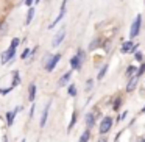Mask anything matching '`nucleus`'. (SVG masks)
I'll return each instance as SVG.
<instances>
[{
  "instance_id": "1",
  "label": "nucleus",
  "mask_w": 145,
  "mask_h": 142,
  "mask_svg": "<svg viewBox=\"0 0 145 142\" xmlns=\"http://www.w3.org/2000/svg\"><path fill=\"white\" fill-rule=\"evenodd\" d=\"M16 52H17V48H14V47H8L7 50H3L2 53H0V64H2V66H7L8 63L14 61Z\"/></svg>"
},
{
  "instance_id": "2",
  "label": "nucleus",
  "mask_w": 145,
  "mask_h": 142,
  "mask_svg": "<svg viewBox=\"0 0 145 142\" xmlns=\"http://www.w3.org/2000/svg\"><path fill=\"white\" fill-rule=\"evenodd\" d=\"M140 25H142V16L137 14L136 19H134V22L131 24V28H129V39H131V41L139 35V31H140Z\"/></svg>"
},
{
  "instance_id": "3",
  "label": "nucleus",
  "mask_w": 145,
  "mask_h": 142,
  "mask_svg": "<svg viewBox=\"0 0 145 142\" xmlns=\"http://www.w3.org/2000/svg\"><path fill=\"white\" fill-rule=\"evenodd\" d=\"M112 125H114L112 117H111V116L103 117V119H101V122H100V126H98V131H100V134H106V133L109 131L111 128H112Z\"/></svg>"
},
{
  "instance_id": "4",
  "label": "nucleus",
  "mask_w": 145,
  "mask_h": 142,
  "mask_svg": "<svg viewBox=\"0 0 145 142\" xmlns=\"http://www.w3.org/2000/svg\"><path fill=\"white\" fill-rule=\"evenodd\" d=\"M66 7H67V0H63V3H61V8H59V14L56 16V19L53 20V22L48 25V30H52V28H55V27L58 25V24L63 20V17L66 16Z\"/></svg>"
},
{
  "instance_id": "5",
  "label": "nucleus",
  "mask_w": 145,
  "mask_h": 142,
  "mask_svg": "<svg viewBox=\"0 0 145 142\" xmlns=\"http://www.w3.org/2000/svg\"><path fill=\"white\" fill-rule=\"evenodd\" d=\"M61 56H63V55H61V53H53V56L50 58V61H48V63H47V66H45L44 69L47 70V72H53V70L56 69L58 63H59V61H61Z\"/></svg>"
},
{
  "instance_id": "6",
  "label": "nucleus",
  "mask_w": 145,
  "mask_h": 142,
  "mask_svg": "<svg viewBox=\"0 0 145 142\" xmlns=\"http://www.w3.org/2000/svg\"><path fill=\"white\" fill-rule=\"evenodd\" d=\"M136 50H137V44H134L131 39L123 42V44H122V48H120V52H122L123 55H126V53H134Z\"/></svg>"
},
{
  "instance_id": "7",
  "label": "nucleus",
  "mask_w": 145,
  "mask_h": 142,
  "mask_svg": "<svg viewBox=\"0 0 145 142\" xmlns=\"http://www.w3.org/2000/svg\"><path fill=\"white\" fill-rule=\"evenodd\" d=\"M66 27H61L59 28V31L56 33V36L53 38V41H52V47H58V45H61V42L64 41V38H66Z\"/></svg>"
},
{
  "instance_id": "8",
  "label": "nucleus",
  "mask_w": 145,
  "mask_h": 142,
  "mask_svg": "<svg viewBox=\"0 0 145 142\" xmlns=\"http://www.w3.org/2000/svg\"><path fill=\"white\" fill-rule=\"evenodd\" d=\"M19 111H22V106H16L14 108V111H8L7 114H5V119H7V125L8 126H13L14 120H16V116Z\"/></svg>"
},
{
  "instance_id": "9",
  "label": "nucleus",
  "mask_w": 145,
  "mask_h": 142,
  "mask_svg": "<svg viewBox=\"0 0 145 142\" xmlns=\"http://www.w3.org/2000/svg\"><path fill=\"white\" fill-rule=\"evenodd\" d=\"M50 106H52V101H48V103L44 106V111H42V114H41V119H39V126H41V128H44V126H45V123H47L48 113H50Z\"/></svg>"
},
{
  "instance_id": "10",
  "label": "nucleus",
  "mask_w": 145,
  "mask_h": 142,
  "mask_svg": "<svg viewBox=\"0 0 145 142\" xmlns=\"http://www.w3.org/2000/svg\"><path fill=\"white\" fill-rule=\"evenodd\" d=\"M83 63H84V61H81L78 58V55L75 53L72 58H70V70H81Z\"/></svg>"
},
{
  "instance_id": "11",
  "label": "nucleus",
  "mask_w": 145,
  "mask_h": 142,
  "mask_svg": "<svg viewBox=\"0 0 145 142\" xmlns=\"http://www.w3.org/2000/svg\"><path fill=\"white\" fill-rule=\"evenodd\" d=\"M70 78H72V70L66 72L59 80H58V86H59V88H64V86H67V84H69V81H70Z\"/></svg>"
},
{
  "instance_id": "12",
  "label": "nucleus",
  "mask_w": 145,
  "mask_h": 142,
  "mask_svg": "<svg viewBox=\"0 0 145 142\" xmlns=\"http://www.w3.org/2000/svg\"><path fill=\"white\" fill-rule=\"evenodd\" d=\"M101 45H103V39H101V38H95V39H92V41H91L88 50L89 52H94V50H97V48H100Z\"/></svg>"
},
{
  "instance_id": "13",
  "label": "nucleus",
  "mask_w": 145,
  "mask_h": 142,
  "mask_svg": "<svg viewBox=\"0 0 145 142\" xmlns=\"http://www.w3.org/2000/svg\"><path fill=\"white\" fill-rule=\"evenodd\" d=\"M95 120H97V119H95V114H94V113H88V114H86V119H84V122H86V128L91 130L92 126L95 125Z\"/></svg>"
},
{
  "instance_id": "14",
  "label": "nucleus",
  "mask_w": 145,
  "mask_h": 142,
  "mask_svg": "<svg viewBox=\"0 0 145 142\" xmlns=\"http://www.w3.org/2000/svg\"><path fill=\"white\" fill-rule=\"evenodd\" d=\"M36 84L35 83H31V84L28 86V101H31V103H35V98H36Z\"/></svg>"
},
{
  "instance_id": "15",
  "label": "nucleus",
  "mask_w": 145,
  "mask_h": 142,
  "mask_svg": "<svg viewBox=\"0 0 145 142\" xmlns=\"http://www.w3.org/2000/svg\"><path fill=\"white\" fill-rule=\"evenodd\" d=\"M35 13H36V11H35V7H30L28 11H27V16H25V22H24V24H25V27L31 24L33 17H35Z\"/></svg>"
},
{
  "instance_id": "16",
  "label": "nucleus",
  "mask_w": 145,
  "mask_h": 142,
  "mask_svg": "<svg viewBox=\"0 0 145 142\" xmlns=\"http://www.w3.org/2000/svg\"><path fill=\"white\" fill-rule=\"evenodd\" d=\"M137 80H139V78H136V75L133 77V78H129V80H128V84H126V92H128V94H129V92H133V91L136 89Z\"/></svg>"
},
{
  "instance_id": "17",
  "label": "nucleus",
  "mask_w": 145,
  "mask_h": 142,
  "mask_svg": "<svg viewBox=\"0 0 145 142\" xmlns=\"http://www.w3.org/2000/svg\"><path fill=\"white\" fill-rule=\"evenodd\" d=\"M136 72H137V69H136V66H134V64H131V66H128V67H126L125 77L129 80V78H133V77L136 75Z\"/></svg>"
},
{
  "instance_id": "18",
  "label": "nucleus",
  "mask_w": 145,
  "mask_h": 142,
  "mask_svg": "<svg viewBox=\"0 0 145 142\" xmlns=\"http://www.w3.org/2000/svg\"><path fill=\"white\" fill-rule=\"evenodd\" d=\"M20 84V73H19V70H14L13 72V83H11V86L13 88H16V86H19Z\"/></svg>"
},
{
  "instance_id": "19",
  "label": "nucleus",
  "mask_w": 145,
  "mask_h": 142,
  "mask_svg": "<svg viewBox=\"0 0 145 142\" xmlns=\"http://www.w3.org/2000/svg\"><path fill=\"white\" fill-rule=\"evenodd\" d=\"M76 117H78V114H76V109L72 113V119H70V123H69V126H67V133H70L73 130V126H75V123H76Z\"/></svg>"
},
{
  "instance_id": "20",
  "label": "nucleus",
  "mask_w": 145,
  "mask_h": 142,
  "mask_svg": "<svg viewBox=\"0 0 145 142\" xmlns=\"http://www.w3.org/2000/svg\"><path fill=\"white\" fill-rule=\"evenodd\" d=\"M89 137H91V130L86 128L84 131H83V134L80 136V141L78 142H89Z\"/></svg>"
},
{
  "instance_id": "21",
  "label": "nucleus",
  "mask_w": 145,
  "mask_h": 142,
  "mask_svg": "<svg viewBox=\"0 0 145 142\" xmlns=\"http://www.w3.org/2000/svg\"><path fill=\"white\" fill-rule=\"evenodd\" d=\"M8 30H10L8 28V24L5 22V20H2V22H0V38H3V36L8 33Z\"/></svg>"
},
{
  "instance_id": "22",
  "label": "nucleus",
  "mask_w": 145,
  "mask_h": 142,
  "mask_svg": "<svg viewBox=\"0 0 145 142\" xmlns=\"http://www.w3.org/2000/svg\"><path fill=\"white\" fill-rule=\"evenodd\" d=\"M106 72H108V64H105V66L101 67L100 70H98V75H97V80H103V78H105V75H106Z\"/></svg>"
},
{
  "instance_id": "23",
  "label": "nucleus",
  "mask_w": 145,
  "mask_h": 142,
  "mask_svg": "<svg viewBox=\"0 0 145 142\" xmlns=\"http://www.w3.org/2000/svg\"><path fill=\"white\" fill-rule=\"evenodd\" d=\"M122 103H123L122 97H117L116 100H114V103H112V109H114V111H119L120 106H122Z\"/></svg>"
},
{
  "instance_id": "24",
  "label": "nucleus",
  "mask_w": 145,
  "mask_h": 142,
  "mask_svg": "<svg viewBox=\"0 0 145 142\" xmlns=\"http://www.w3.org/2000/svg\"><path fill=\"white\" fill-rule=\"evenodd\" d=\"M144 73H145V61H142V63H140V67H139L137 72H136V78H140Z\"/></svg>"
},
{
  "instance_id": "25",
  "label": "nucleus",
  "mask_w": 145,
  "mask_h": 142,
  "mask_svg": "<svg viewBox=\"0 0 145 142\" xmlns=\"http://www.w3.org/2000/svg\"><path fill=\"white\" fill-rule=\"evenodd\" d=\"M67 94L70 95V97H76V86L73 84H69V88H67Z\"/></svg>"
},
{
  "instance_id": "26",
  "label": "nucleus",
  "mask_w": 145,
  "mask_h": 142,
  "mask_svg": "<svg viewBox=\"0 0 145 142\" xmlns=\"http://www.w3.org/2000/svg\"><path fill=\"white\" fill-rule=\"evenodd\" d=\"M30 55H31V48L25 47V48H24V52H22V55H20V58H22V60H28Z\"/></svg>"
},
{
  "instance_id": "27",
  "label": "nucleus",
  "mask_w": 145,
  "mask_h": 142,
  "mask_svg": "<svg viewBox=\"0 0 145 142\" xmlns=\"http://www.w3.org/2000/svg\"><path fill=\"white\" fill-rule=\"evenodd\" d=\"M76 55H78V58H80L81 61L86 60V52L83 50V48H78V50H76Z\"/></svg>"
},
{
  "instance_id": "28",
  "label": "nucleus",
  "mask_w": 145,
  "mask_h": 142,
  "mask_svg": "<svg viewBox=\"0 0 145 142\" xmlns=\"http://www.w3.org/2000/svg\"><path fill=\"white\" fill-rule=\"evenodd\" d=\"M13 86H10V88H2L0 89V95H7V94H10L11 91H13Z\"/></svg>"
},
{
  "instance_id": "29",
  "label": "nucleus",
  "mask_w": 145,
  "mask_h": 142,
  "mask_svg": "<svg viewBox=\"0 0 145 142\" xmlns=\"http://www.w3.org/2000/svg\"><path fill=\"white\" fill-rule=\"evenodd\" d=\"M52 56H53V53H47V55H45V56L44 58H42V66H47V63H48V61H50V58Z\"/></svg>"
},
{
  "instance_id": "30",
  "label": "nucleus",
  "mask_w": 145,
  "mask_h": 142,
  "mask_svg": "<svg viewBox=\"0 0 145 142\" xmlns=\"http://www.w3.org/2000/svg\"><path fill=\"white\" fill-rule=\"evenodd\" d=\"M92 86H94V80H92V78H89L88 81H86V92L92 91Z\"/></svg>"
},
{
  "instance_id": "31",
  "label": "nucleus",
  "mask_w": 145,
  "mask_h": 142,
  "mask_svg": "<svg viewBox=\"0 0 145 142\" xmlns=\"http://www.w3.org/2000/svg\"><path fill=\"white\" fill-rule=\"evenodd\" d=\"M134 60L139 61V63H142V60H144V55H142V52H134Z\"/></svg>"
},
{
  "instance_id": "32",
  "label": "nucleus",
  "mask_w": 145,
  "mask_h": 142,
  "mask_svg": "<svg viewBox=\"0 0 145 142\" xmlns=\"http://www.w3.org/2000/svg\"><path fill=\"white\" fill-rule=\"evenodd\" d=\"M19 44H20V39H19V38H14L13 41H11L10 47H14V48H17V47H19Z\"/></svg>"
},
{
  "instance_id": "33",
  "label": "nucleus",
  "mask_w": 145,
  "mask_h": 142,
  "mask_svg": "<svg viewBox=\"0 0 145 142\" xmlns=\"http://www.w3.org/2000/svg\"><path fill=\"white\" fill-rule=\"evenodd\" d=\"M126 116H128V111H123V113L120 114L119 117H117V122H122V120H125V119H126Z\"/></svg>"
},
{
  "instance_id": "34",
  "label": "nucleus",
  "mask_w": 145,
  "mask_h": 142,
  "mask_svg": "<svg viewBox=\"0 0 145 142\" xmlns=\"http://www.w3.org/2000/svg\"><path fill=\"white\" fill-rule=\"evenodd\" d=\"M35 109H36V106H35V103H33L31 108H30V114H28L30 119H33V117H35Z\"/></svg>"
},
{
  "instance_id": "35",
  "label": "nucleus",
  "mask_w": 145,
  "mask_h": 142,
  "mask_svg": "<svg viewBox=\"0 0 145 142\" xmlns=\"http://www.w3.org/2000/svg\"><path fill=\"white\" fill-rule=\"evenodd\" d=\"M24 5H25V7H33V5H35V0H24Z\"/></svg>"
},
{
  "instance_id": "36",
  "label": "nucleus",
  "mask_w": 145,
  "mask_h": 142,
  "mask_svg": "<svg viewBox=\"0 0 145 142\" xmlns=\"http://www.w3.org/2000/svg\"><path fill=\"white\" fill-rule=\"evenodd\" d=\"M97 142H108V137H106L105 134H101L100 137H98V141H97Z\"/></svg>"
},
{
  "instance_id": "37",
  "label": "nucleus",
  "mask_w": 145,
  "mask_h": 142,
  "mask_svg": "<svg viewBox=\"0 0 145 142\" xmlns=\"http://www.w3.org/2000/svg\"><path fill=\"white\" fill-rule=\"evenodd\" d=\"M2 142H8V137H7V136H3V137H2Z\"/></svg>"
},
{
  "instance_id": "38",
  "label": "nucleus",
  "mask_w": 145,
  "mask_h": 142,
  "mask_svg": "<svg viewBox=\"0 0 145 142\" xmlns=\"http://www.w3.org/2000/svg\"><path fill=\"white\" fill-rule=\"evenodd\" d=\"M139 142H145V139L144 137H139Z\"/></svg>"
},
{
  "instance_id": "39",
  "label": "nucleus",
  "mask_w": 145,
  "mask_h": 142,
  "mask_svg": "<svg viewBox=\"0 0 145 142\" xmlns=\"http://www.w3.org/2000/svg\"><path fill=\"white\" fill-rule=\"evenodd\" d=\"M142 113H145V106H144V108H142Z\"/></svg>"
}]
</instances>
